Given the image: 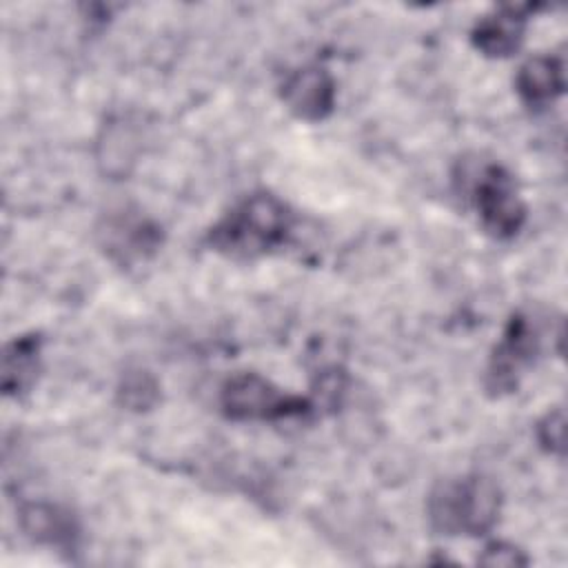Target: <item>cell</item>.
I'll return each instance as SVG.
<instances>
[{"label": "cell", "instance_id": "1", "mask_svg": "<svg viewBox=\"0 0 568 568\" xmlns=\"http://www.w3.org/2000/svg\"><path fill=\"white\" fill-rule=\"evenodd\" d=\"M293 226L295 213L284 200L268 191H255L206 231V244L229 260H257L286 246Z\"/></svg>", "mask_w": 568, "mask_h": 568}, {"label": "cell", "instance_id": "2", "mask_svg": "<svg viewBox=\"0 0 568 568\" xmlns=\"http://www.w3.org/2000/svg\"><path fill=\"white\" fill-rule=\"evenodd\" d=\"M501 510L497 481L481 473L439 479L426 497L428 526L446 537H479L493 530Z\"/></svg>", "mask_w": 568, "mask_h": 568}, {"label": "cell", "instance_id": "3", "mask_svg": "<svg viewBox=\"0 0 568 568\" xmlns=\"http://www.w3.org/2000/svg\"><path fill=\"white\" fill-rule=\"evenodd\" d=\"M220 408L233 422H277L315 410L311 397L291 395L260 373H237L220 390Z\"/></svg>", "mask_w": 568, "mask_h": 568}, {"label": "cell", "instance_id": "4", "mask_svg": "<svg viewBox=\"0 0 568 568\" xmlns=\"http://www.w3.org/2000/svg\"><path fill=\"white\" fill-rule=\"evenodd\" d=\"M541 353V328L535 315L517 311L510 315L499 342L495 344L484 375V386L490 397H504L517 390L526 368Z\"/></svg>", "mask_w": 568, "mask_h": 568}, {"label": "cell", "instance_id": "5", "mask_svg": "<svg viewBox=\"0 0 568 568\" xmlns=\"http://www.w3.org/2000/svg\"><path fill=\"white\" fill-rule=\"evenodd\" d=\"M470 200L484 231L497 240L515 237L526 222V204L515 178L497 162L484 164L470 184Z\"/></svg>", "mask_w": 568, "mask_h": 568}, {"label": "cell", "instance_id": "6", "mask_svg": "<svg viewBox=\"0 0 568 568\" xmlns=\"http://www.w3.org/2000/svg\"><path fill=\"white\" fill-rule=\"evenodd\" d=\"M102 251L118 264L129 266L151 257L162 244V229L138 211H115L98 229Z\"/></svg>", "mask_w": 568, "mask_h": 568}, {"label": "cell", "instance_id": "7", "mask_svg": "<svg viewBox=\"0 0 568 568\" xmlns=\"http://www.w3.org/2000/svg\"><path fill=\"white\" fill-rule=\"evenodd\" d=\"M280 95L295 118L306 122H322L335 109L337 89L333 75L324 67L308 64L284 78Z\"/></svg>", "mask_w": 568, "mask_h": 568}, {"label": "cell", "instance_id": "8", "mask_svg": "<svg viewBox=\"0 0 568 568\" xmlns=\"http://www.w3.org/2000/svg\"><path fill=\"white\" fill-rule=\"evenodd\" d=\"M530 11H535L532 4L495 7L475 22L470 31L473 47L486 58H510L524 42Z\"/></svg>", "mask_w": 568, "mask_h": 568}, {"label": "cell", "instance_id": "9", "mask_svg": "<svg viewBox=\"0 0 568 568\" xmlns=\"http://www.w3.org/2000/svg\"><path fill=\"white\" fill-rule=\"evenodd\" d=\"M22 532L42 546L71 552L80 539V526L71 510L51 501H29L18 513Z\"/></svg>", "mask_w": 568, "mask_h": 568}, {"label": "cell", "instance_id": "10", "mask_svg": "<svg viewBox=\"0 0 568 568\" xmlns=\"http://www.w3.org/2000/svg\"><path fill=\"white\" fill-rule=\"evenodd\" d=\"M42 368L40 333H24L4 344L2 351V393L22 397L33 388Z\"/></svg>", "mask_w": 568, "mask_h": 568}, {"label": "cell", "instance_id": "11", "mask_svg": "<svg viewBox=\"0 0 568 568\" xmlns=\"http://www.w3.org/2000/svg\"><path fill=\"white\" fill-rule=\"evenodd\" d=\"M515 89L526 106L530 109L550 106L566 89L564 62L557 55L528 58L515 75Z\"/></svg>", "mask_w": 568, "mask_h": 568}, {"label": "cell", "instance_id": "12", "mask_svg": "<svg viewBox=\"0 0 568 568\" xmlns=\"http://www.w3.org/2000/svg\"><path fill=\"white\" fill-rule=\"evenodd\" d=\"M160 399V384L158 379L142 368L129 371L122 375L118 384V402L135 413L151 410Z\"/></svg>", "mask_w": 568, "mask_h": 568}, {"label": "cell", "instance_id": "13", "mask_svg": "<svg viewBox=\"0 0 568 568\" xmlns=\"http://www.w3.org/2000/svg\"><path fill=\"white\" fill-rule=\"evenodd\" d=\"M564 430H566V419H564V408L548 410L539 422H537V442L539 446L550 453V455H564Z\"/></svg>", "mask_w": 568, "mask_h": 568}, {"label": "cell", "instance_id": "14", "mask_svg": "<svg viewBox=\"0 0 568 568\" xmlns=\"http://www.w3.org/2000/svg\"><path fill=\"white\" fill-rule=\"evenodd\" d=\"M484 566H526L528 557L524 555L521 548L508 541H490L484 552L477 559Z\"/></svg>", "mask_w": 568, "mask_h": 568}]
</instances>
